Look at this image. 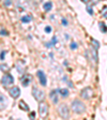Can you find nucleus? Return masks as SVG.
I'll return each mask as SVG.
<instances>
[{"instance_id":"1","label":"nucleus","mask_w":107,"mask_h":120,"mask_svg":"<svg viewBox=\"0 0 107 120\" xmlns=\"http://www.w3.org/2000/svg\"><path fill=\"white\" fill-rule=\"evenodd\" d=\"M72 109L74 112L76 114H82V112L86 110V106L82 102H80L79 100H75L72 102Z\"/></svg>"},{"instance_id":"2","label":"nucleus","mask_w":107,"mask_h":120,"mask_svg":"<svg viewBox=\"0 0 107 120\" xmlns=\"http://www.w3.org/2000/svg\"><path fill=\"white\" fill-rule=\"evenodd\" d=\"M86 55H87L88 59L91 60L92 62L96 63L97 62V59H99V56H97V52H96V48H93L91 47L90 49H88L87 52H86Z\"/></svg>"},{"instance_id":"3","label":"nucleus","mask_w":107,"mask_h":120,"mask_svg":"<svg viewBox=\"0 0 107 120\" xmlns=\"http://www.w3.org/2000/svg\"><path fill=\"white\" fill-rule=\"evenodd\" d=\"M32 95L34 97L35 100L39 101V102H42V101L45 99L44 91H42V90H40V89H37V87H33V89H32Z\"/></svg>"},{"instance_id":"4","label":"nucleus","mask_w":107,"mask_h":120,"mask_svg":"<svg viewBox=\"0 0 107 120\" xmlns=\"http://www.w3.org/2000/svg\"><path fill=\"white\" fill-rule=\"evenodd\" d=\"M58 112H59V115L61 116L62 118H64V119H66V118L70 117V112H69V107H67L65 104L59 105V107H58Z\"/></svg>"},{"instance_id":"5","label":"nucleus","mask_w":107,"mask_h":120,"mask_svg":"<svg viewBox=\"0 0 107 120\" xmlns=\"http://www.w3.org/2000/svg\"><path fill=\"white\" fill-rule=\"evenodd\" d=\"M1 82H2V85L4 86V87H9V86H11L13 82H14V78H13V76L10 74H4L2 76Z\"/></svg>"},{"instance_id":"6","label":"nucleus","mask_w":107,"mask_h":120,"mask_svg":"<svg viewBox=\"0 0 107 120\" xmlns=\"http://www.w3.org/2000/svg\"><path fill=\"white\" fill-rule=\"evenodd\" d=\"M80 95H81L82 99H90V98L93 97V90L91 89L90 87H87L85 89L81 90V92H80Z\"/></svg>"},{"instance_id":"7","label":"nucleus","mask_w":107,"mask_h":120,"mask_svg":"<svg viewBox=\"0 0 107 120\" xmlns=\"http://www.w3.org/2000/svg\"><path fill=\"white\" fill-rule=\"evenodd\" d=\"M48 112V106L47 104H45L44 102H40L39 104V114L41 115V117H45V116L47 115Z\"/></svg>"},{"instance_id":"8","label":"nucleus","mask_w":107,"mask_h":120,"mask_svg":"<svg viewBox=\"0 0 107 120\" xmlns=\"http://www.w3.org/2000/svg\"><path fill=\"white\" fill-rule=\"evenodd\" d=\"M37 78H39V80H40L41 85L42 86H46V84H47V78H46V76H45L44 72L41 70H39L37 72Z\"/></svg>"},{"instance_id":"9","label":"nucleus","mask_w":107,"mask_h":120,"mask_svg":"<svg viewBox=\"0 0 107 120\" xmlns=\"http://www.w3.org/2000/svg\"><path fill=\"white\" fill-rule=\"evenodd\" d=\"M9 92H10L11 97H12L13 99H17V98L20 95V89L18 87H13L12 89H10Z\"/></svg>"},{"instance_id":"10","label":"nucleus","mask_w":107,"mask_h":120,"mask_svg":"<svg viewBox=\"0 0 107 120\" xmlns=\"http://www.w3.org/2000/svg\"><path fill=\"white\" fill-rule=\"evenodd\" d=\"M20 80H22V86H24V87H27L30 84V82H31V75H24V76L20 77Z\"/></svg>"},{"instance_id":"11","label":"nucleus","mask_w":107,"mask_h":120,"mask_svg":"<svg viewBox=\"0 0 107 120\" xmlns=\"http://www.w3.org/2000/svg\"><path fill=\"white\" fill-rule=\"evenodd\" d=\"M58 92H59V90H52L49 93L50 100L52 101V103H55V104L58 102Z\"/></svg>"},{"instance_id":"12","label":"nucleus","mask_w":107,"mask_h":120,"mask_svg":"<svg viewBox=\"0 0 107 120\" xmlns=\"http://www.w3.org/2000/svg\"><path fill=\"white\" fill-rule=\"evenodd\" d=\"M19 107L22 108V110H26V112H28V110H29V106L26 104L25 101H22V100L19 102Z\"/></svg>"},{"instance_id":"13","label":"nucleus","mask_w":107,"mask_h":120,"mask_svg":"<svg viewBox=\"0 0 107 120\" xmlns=\"http://www.w3.org/2000/svg\"><path fill=\"white\" fill-rule=\"evenodd\" d=\"M57 41H58L57 37H52V41H50L49 43H46V44H45V46H46V47H52V45H55L56 43H57Z\"/></svg>"},{"instance_id":"14","label":"nucleus","mask_w":107,"mask_h":120,"mask_svg":"<svg viewBox=\"0 0 107 120\" xmlns=\"http://www.w3.org/2000/svg\"><path fill=\"white\" fill-rule=\"evenodd\" d=\"M59 92H60V94L62 95V97H64V98H66V97H69V90L67 89H65V88H61V89H59Z\"/></svg>"},{"instance_id":"15","label":"nucleus","mask_w":107,"mask_h":120,"mask_svg":"<svg viewBox=\"0 0 107 120\" xmlns=\"http://www.w3.org/2000/svg\"><path fill=\"white\" fill-rule=\"evenodd\" d=\"M99 28H100V30L102 31L103 33L107 32V26L105 25L104 22H99Z\"/></svg>"},{"instance_id":"16","label":"nucleus","mask_w":107,"mask_h":120,"mask_svg":"<svg viewBox=\"0 0 107 120\" xmlns=\"http://www.w3.org/2000/svg\"><path fill=\"white\" fill-rule=\"evenodd\" d=\"M52 3L50 2V1H48V2H46L44 4V10L46 11V12H49V11L52 10Z\"/></svg>"},{"instance_id":"17","label":"nucleus","mask_w":107,"mask_h":120,"mask_svg":"<svg viewBox=\"0 0 107 120\" xmlns=\"http://www.w3.org/2000/svg\"><path fill=\"white\" fill-rule=\"evenodd\" d=\"M101 14H102V16H104V17L107 18V5H104V7L102 8V10H101Z\"/></svg>"},{"instance_id":"18","label":"nucleus","mask_w":107,"mask_h":120,"mask_svg":"<svg viewBox=\"0 0 107 120\" xmlns=\"http://www.w3.org/2000/svg\"><path fill=\"white\" fill-rule=\"evenodd\" d=\"M91 44H92L93 46L96 48V49H99V48H100V43L97 42L96 40H94V39H91Z\"/></svg>"},{"instance_id":"19","label":"nucleus","mask_w":107,"mask_h":120,"mask_svg":"<svg viewBox=\"0 0 107 120\" xmlns=\"http://www.w3.org/2000/svg\"><path fill=\"white\" fill-rule=\"evenodd\" d=\"M31 19H32V18L30 17V16L26 15V16H22V22H31Z\"/></svg>"},{"instance_id":"20","label":"nucleus","mask_w":107,"mask_h":120,"mask_svg":"<svg viewBox=\"0 0 107 120\" xmlns=\"http://www.w3.org/2000/svg\"><path fill=\"white\" fill-rule=\"evenodd\" d=\"M87 12L89 13L90 15H93V10H92V7H91V5H88L87 7Z\"/></svg>"},{"instance_id":"21","label":"nucleus","mask_w":107,"mask_h":120,"mask_svg":"<svg viewBox=\"0 0 107 120\" xmlns=\"http://www.w3.org/2000/svg\"><path fill=\"white\" fill-rule=\"evenodd\" d=\"M17 71L20 73V74H22L24 73V71H25V69L22 67H20V64H17Z\"/></svg>"},{"instance_id":"22","label":"nucleus","mask_w":107,"mask_h":120,"mask_svg":"<svg viewBox=\"0 0 107 120\" xmlns=\"http://www.w3.org/2000/svg\"><path fill=\"white\" fill-rule=\"evenodd\" d=\"M70 47H71V49H76V48H77V44L75 42H73V43H71Z\"/></svg>"},{"instance_id":"23","label":"nucleus","mask_w":107,"mask_h":120,"mask_svg":"<svg viewBox=\"0 0 107 120\" xmlns=\"http://www.w3.org/2000/svg\"><path fill=\"white\" fill-rule=\"evenodd\" d=\"M9 70V68H7V64H1V71L2 72H4V71H7Z\"/></svg>"},{"instance_id":"24","label":"nucleus","mask_w":107,"mask_h":120,"mask_svg":"<svg viewBox=\"0 0 107 120\" xmlns=\"http://www.w3.org/2000/svg\"><path fill=\"white\" fill-rule=\"evenodd\" d=\"M5 101H7V100H5V98L3 97V94H1V108H2V106H3V103H4Z\"/></svg>"},{"instance_id":"25","label":"nucleus","mask_w":107,"mask_h":120,"mask_svg":"<svg viewBox=\"0 0 107 120\" xmlns=\"http://www.w3.org/2000/svg\"><path fill=\"white\" fill-rule=\"evenodd\" d=\"M5 57V50H1V60H4Z\"/></svg>"},{"instance_id":"26","label":"nucleus","mask_w":107,"mask_h":120,"mask_svg":"<svg viewBox=\"0 0 107 120\" xmlns=\"http://www.w3.org/2000/svg\"><path fill=\"white\" fill-rule=\"evenodd\" d=\"M11 2H12L11 0H5V1H4V5H5V7H9V5L11 4Z\"/></svg>"},{"instance_id":"27","label":"nucleus","mask_w":107,"mask_h":120,"mask_svg":"<svg viewBox=\"0 0 107 120\" xmlns=\"http://www.w3.org/2000/svg\"><path fill=\"white\" fill-rule=\"evenodd\" d=\"M45 31H46V32H47V33H49L50 31H52V27H49V26H47V27L45 28Z\"/></svg>"},{"instance_id":"28","label":"nucleus","mask_w":107,"mask_h":120,"mask_svg":"<svg viewBox=\"0 0 107 120\" xmlns=\"http://www.w3.org/2000/svg\"><path fill=\"white\" fill-rule=\"evenodd\" d=\"M62 24H63V26H67V20L62 18Z\"/></svg>"},{"instance_id":"29","label":"nucleus","mask_w":107,"mask_h":120,"mask_svg":"<svg viewBox=\"0 0 107 120\" xmlns=\"http://www.w3.org/2000/svg\"><path fill=\"white\" fill-rule=\"evenodd\" d=\"M1 35H7V31H5V30H3V29H1Z\"/></svg>"},{"instance_id":"30","label":"nucleus","mask_w":107,"mask_h":120,"mask_svg":"<svg viewBox=\"0 0 107 120\" xmlns=\"http://www.w3.org/2000/svg\"><path fill=\"white\" fill-rule=\"evenodd\" d=\"M34 117H35V114H34V112H31V115H30V118H31V119H34Z\"/></svg>"},{"instance_id":"31","label":"nucleus","mask_w":107,"mask_h":120,"mask_svg":"<svg viewBox=\"0 0 107 120\" xmlns=\"http://www.w3.org/2000/svg\"><path fill=\"white\" fill-rule=\"evenodd\" d=\"M81 1H82V2H85V3L88 2V0H81Z\"/></svg>"}]
</instances>
